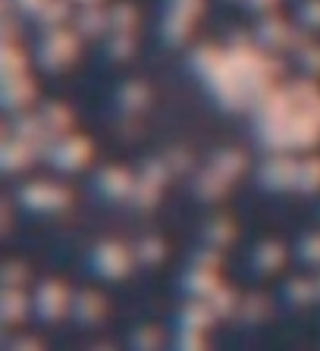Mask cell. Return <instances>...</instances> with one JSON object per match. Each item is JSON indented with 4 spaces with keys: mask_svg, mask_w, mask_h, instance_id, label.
Listing matches in <instances>:
<instances>
[{
    "mask_svg": "<svg viewBox=\"0 0 320 351\" xmlns=\"http://www.w3.org/2000/svg\"><path fill=\"white\" fill-rule=\"evenodd\" d=\"M295 191L301 195H317L320 191V157L308 151V157L299 160V182H295Z\"/></svg>",
    "mask_w": 320,
    "mask_h": 351,
    "instance_id": "d6a6232c",
    "label": "cell"
},
{
    "mask_svg": "<svg viewBox=\"0 0 320 351\" xmlns=\"http://www.w3.org/2000/svg\"><path fill=\"white\" fill-rule=\"evenodd\" d=\"M207 304H211V311L217 314V320H226V317H236V314H239L242 298L236 295V289H229V285L220 282L217 289L207 295Z\"/></svg>",
    "mask_w": 320,
    "mask_h": 351,
    "instance_id": "f546056e",
    "label": "cell"
},
{
    "mask_svg": "<svg viewBox=\"0 0 320 351\" xmlns=\"http://www.w3.org/2000/svg\"><path fill=\"white\" fill-rule=\"evenodd\" d=\"M173 342L182 351H198V348H207V332H201V329H176Z\"/></svg>",
    "mask_w": 320,
    "mask_h": 351,
    "instance_id": "b9f144b4",
    "label": "cell"
},
{
    "mask_svg": "<svg viewBox=\"0 0 320 351\" xmlns=\"http://www.w3.org/2000/svg\"><path fill=\"white\" fill-rule=\"evenodd\" d=\"M286 245L283 241H261V245H255V251L248 254V263H251V270L258 273V276H270V273H277L283 270V263H286Z\"/></svg>",
    "mask_w": 320,
    "mask_h": 351,
    "instance_id": "5bb4252c",
    "label": "cell"
},
{
    "mask_svg": "<svg viewBox=\"0 0 320 351\" xmlns=\"http://www.w3.org/2000/svg\"><path fill=\"white\" fill-rule=\"evenodd\" d=\"M311 113H314V119H317V123H320V97H317V101H314V107H311Z\"/></svg>",
    "mask_w": 320,
    "mask_h": 351,
    "instance_id": "816d5d0a",
    "label": "cell"
},
{
    "mask_svg": "<svg viewBox=\"0 0 320 351\" xmlns=\"http://www.w3.org/2000/svg\"><path fill=\"white\" fill-rule=\"evenodd\" d=\"M29 282V270L22 261H10L0 267V285H25Z\"/></svg>",
    "mask_w": 320,
    "mask_h": 351,
    "instance_id": "7bdbcfd3",
    "label": "cell"
},
{
    "mask_svg": "<svg viewBox=\"0 0 320 351\" xmlns=\"http://www.w3.org/2000/svg\"><path fill=\"white\" fill-rule=\"evenodd\" d=\"M73 29L82 38H101L110 32V7L104 3H91V7H79L73 16Z\"/></svg>",
    "mask_w": 320,
    "mask_h": 351,
    "instance_id": "9a60e30c",
    "label": "cell"
},
{
    "mask_svg": "<svg viewBox=\"0 0 320 351\" xmlns=\"http://www.w3.org/2000/svg\"><path fill=\"white\" fill-rule=\"evenodd\" d=\"M255 179H258V185L267 191H295V182H299V160L292 157V151H273V154H267V160L258 167Z\"/></svg>",
    "mask_w": 320,
    "mask_h": 351,
    "instance_id": "277c9868",
    "label": "cell"
},
{
    "mask_svg": "<svg viewBox=\"0 0 320 351\" xmlns=\"http://www.w3.org/2000/svg\"><path fill=\"white\" fill-rule=\"evenodd\" d=\"M73 3H79V0H73Z\"/></svg>",
    "mask_w": 320,
    "mask_h": 351,
    "instance_id": "11a10c76",
    "label": "cell"
},
{
    "mask_svg": "<svg viewBox=\"0 0 320 351\" xmlns=\"http://www.w3.org/2000/svg\"><path fill=\"white\" fill-rule=\"evenodd\" d=\"M148 104H151V88H148L145 82L132 79L117 88V107L123 110V113H141Z\"/></svg>",
    "mask_w": 320,
    "mask_h": 351,
    "instance_id": "44dd1931",
    "label": "cell"
},
{
    "mask_svg": "<svg viewBox=\"0 0 320 351\" xmlns=\"http://www.w3.org/2000/svg\"><path fill=\"white\" fill-rule=\"evenodd\" d=\"M79 32L73 29H54V32H44L41 44H38L35 51V60L41 69H47V73H60V69H66V66L73 63L76 57H79Z\"/></svg>",
    "mask_w": 320,
    "mask_h": 351,
    "instance_id": "3957f363",
    "label": "cell"
},
{
    "mask_svg": "<svg viewBox=\"0 0 320 351\" xmlns=\"http://www.w3.org/2000/svg\"><path fill=\"white\" fill-rule=\"evenodd\" d=\"M25 73H29V53L19 47V41H0V82Z\"/></svg>",
    "mask_w": 320,
    "mask_h": 351,
    "instance_id": "7402d4cb",
    "label": "cell"
},
{
    "mask_svg": "<svg viewBox=\"0 0 320 351\" xmlns=\"http://www.w3.org/2000/svg\"><path fill=\"white\" fill-rule=\"evenodd\" d=\"M32 307V295L25 292V285H0V320L3 326H19L29 317Z\"/></svg>",
    "mask_w": 320,
    "mask_h": 351,
    "instance_id": "7c38bea8",
    "label": "cell"
},
{
    "mask_svg": "<svg viewBox=\"0 0 320 351\" xmlns=\"http://www.w3.org/2000/svg\"><path fill=\"white\" fill-rule=\"evenodd\" d=\"M201 241L204 245H214V248H226L236 241V223L229 217H214L204 223L201 229Z\"/></svg>",
    "mask_w": 320,
    "mask_h": 351,
    "instance_id": "4316f807",
    "label": "cell"
},
{
    "mask_svg": "<svg viewBox=\"0 0 320 351\" xmlns=\"http://www.w3.org/2000/svg\"><path fill=\"white\" fill-rule=\"evenodd\" d=\"M129 345L132 348H139V351H154V348L163 345V336H160L157 329H151V326H139L135 332H132Z\"/></svg>",
    "mask_w": 320,
    "mask_h": 351,
    "instance_id": "60d3db41",
    "label": "cell"
},
{
    "mask_svg": "<svg viewBox=\"0 0 320 351\" xmlns=\"http://www.w3.org/2000/svg\"><path fill=\"white\" fill-rule=\"evenodd\" d=\"M226 189H229V182H226L211 163H207V169L195 173V179H192V191H195V197L198 201H207V204H211V201H220V197L226 195Z\"/></svg>",
    "mask_w": 320,
    "mask_h": 351,
    "instance_id": "d6986e66",
    "label": "cell"
},
{
    "mask_svg": "<svg viewBox=\"0 0 320 351\" xmlns=\"http://www.w3.org/2000/svg\"><path fill=\"white\" fill-rule=\"evenodd\" d=\"M192 32H195V19H192V16H182V13L167 10V16H163V22H160V38H163L170 47L185 44L192 38Z\"/></svg>",
    "mask_w": 320,
    "mask_h": 351,
    "instance_id": "cb8c5ba5",
    "label": "cell"
},
{
    "mask_svg": "<svg viewBox=\"0 0 320 351\" xmlns=\"http://www.w3.org/2000/svg\"><path fill=\"white\" fill-rule=\"evenodd\" d=\"M239 3H242V0H239Z\"/></svg>",
    "mask_w": 320,
    "mask_h": 351,
    "instance_id": "9f6ffc18",
    "label": "cell"
},
{
    "mask_svg": "<svg viewBox=\"0 0 320 351\" xmlns=\"http://www.w3.org/2000/svg\"><path fill=\"white\" fill-rule=\"evenodd\" d=\"M107 314V301H104V295L91 292V289H85V292H76L73 295V307H69V317H73L76 323H82V326H95L101 317Z\"/></svg>",
    "mask_w": 320,
    "mask_h": 351,
    "instance_id": "2e32d148",
    "label": "cell"
},
{
    "mask_svg": "<svg viewBox=\"0 0 320 351\" xmlns=\"http://www.w3.org/2000/svg\"><path fill=\"white\" fill-rule=\"evenodd\" d=\"M214 323H217V314L211 311L207 298H192L189 304H182L179 326H176V329H201V332H207Z\"/></svg>",
    "mask_w": 320,
    "mask_h": 351,
    "instance_id": "ac0fdd59",
    "label": "cell"
},
{
    "mask_svg": "<svg viewBox=\"0 0 320 351\" xmlns=\"http://www.w3.org/2000/svg\"><path fill=\"white\" fill-rule=\"evenodd\" d=\"M317 289H320V276H317Z\"/></svg>",
    "mask_w": 320,
    "mask_h": 351,
    "instance_id": "db71d44e",
    "label": "cell"
},
{
    "mask_svg": "<svg viewBox=\"0 0 320 351\" xmlns=\"http://www.w3.org/2000/svg\"><path fill=\"white\" fill-rule=\"evenodd\" d=\"M163 157H167V163H170V169H173V176L192 173V154L185 151V147H170Z\"/></svg>",
    "mask_w": 320,
    "mask_h": 351,
    "instance_id": "ee69618b",
    "label": "cell"
},
{
    "mask_svg": "<svg viewBox=\"0 0 320 351\" xmlns=\"http://www.w3.org/2000/svg\"><path fill=\"white\" fill-rule=\"evenodd\" d=\"M38 113H41V119H44V129L51 132V138H54V135H66V132L73 129V123H76L73 110L66 107V104H60V101L41 104V107H38Z\"/></svg>",
    "mask_w": 320,
    "mask_h": 351,
    "instance_id": "d4e9b609",
    "label": "cell"
},
{
    "mask_svg": "<svg viewBox=\"0 0 320 351\" xmlns=\"http://www.w3.org/2000/svg\"><path fill=\"white\" fill-rule=\"evenodd\" d=\"M3 348H13V351H38L41 348V339L35 336H3Z\"/></svg>",
    "mask_w": 320,
    "mask_h": 351,
    "instance_id": "c3c4849f",
    "label": "cell"
},
{
    "mask_svg": "<svg viewBox=\"0 0 320 351\" xmlns=\"http://www.w3.org/2000/svg\"><path fill=\"white\" fill-rule=\"evenodd\" d=\"M211 167L217 169L220 176H223L226 182L233 185L236 179H242V176H245L248 157H245V151H236V147H223V151H217V154L211 157Z\"/></svg>",
    "mask_w": 320,
    "mask_h": 351,
    "instance_id": "603a6c76",
    "label": "cell"
},
{
    "mask_svg": "<svg viewBox=\"0 0 320 351\" xmlns=\"http://www.w3.org/2000/svg\"><path fill=\"white\" fill-rule=\"evenodd\" d=\"M73 0H47L41 7V13L35 16V22L41 25V32H54V29H63L73 22V10H69Z\"/></svg>",
    "mask_w": 320,
    "mask_h": 351,
    "instance_id": "484cf974",
    "label": "cell"
},
{
    "mask_svg": "<svg viewBox=\"0 0 320 351\" xmlns=\"http://www.w3.org/2000/svg\"><path fill=\"white\" fill-rule=\"evenodd\" d=\"M167 10H173V13H182V16H192V19H198V16L204 13V0H167Z\"/></svg>",
    "mask_w": 320,
    "mask_h": 351,
    "instance_id": "7dc6e473",
    "label": "cell"
},
{
    "mask_svg": "<svg viewBox=\"0 0 320 351\" xmlns=\"http://www.w3.org/2000/svg\"><path fill=\"white\" fill-rule=\"evenodd\" d=\"M132 263H135L132 248L119 245V241H101V245H95V251H91V270L101 279H110V282L129 276Z\"/></svg>",
    "mask_w": 320,
    "mask_h": 351,
    "instance_id": "8992f818",
    "label": "cell"
},
{
    "mask_svg": "<svg viewBox=\"0 0 320 351\" xmlns=\"http://www.w3.org/2000/svg\"><path fill=\"white\" fill-rule=\"evenodd\" d=\"M135 179H139V173H129L123 167H101L95 173V191L101 197H107V201H113V204H119V201L129 204Z\"/></svg>",
    "mask_w": 320,
    "mask_h": 351,
    "instance_id": "52a82bcc",
    "label": "cell"
},
{
    "mask_svg": "<svg viewBox=\"0 0 320 351\" xmlns=\"http://www.w3.org/2000/svg\"><path fill=\"white\" fill-rule=\"evenodd\" d=\"M16 204L32 213H60L73 204V191L51 179H32L16 191Z\"/></svg>",
    "mask_w": 320,
    "mask_h": 351,
    "instance_id": "7a4b0ae2",
    "label": "cell"
},
{
    "mask_svg": "<svg viewBox=\"0 0 320 351\" xmlns=\"http://www.w3.org/2000/svg\"><path fill=\"white\" fill-rule=\"evenodd\" d=\"M44 3H47V0H16V10L22 13V19H25V16H32V19H35V16L41 13Z\"/></svg>",
    "mask_w": 320,
    "mask_h": 351,
    "instance_id": "f907efd6",
    "label": "cell"
},
{
    "mask_svg": "<svg viewBox=\"0 0 320 351\" xmlns=\"http://www.w3.org/2000/svg\"><path fill=\"white\" fill-rule=\"evenodd\" d=\"M35 160H41V151L35 145L16 138L10 132L0 135V169L3 173H22V169L32 167Z\"/></svg>",
    "mask_w": 320,
    "mask_h": 351,
    "instance_id": "9c48e42d",
    "label": "cell"
},
{
    "mask_svg": "<svg viewBox=\"0 0 320 351\" xmlns=\"http://www.w3.org/2000/svg\"><path fill=\"white\" fill-rule=\"evenodd\" d=\"M179 285L189 298H207V295L220 285V276H217V270H207V267H195V263H192L189 270L182 273Z\"/></svg>",
    "mask_w": 320,
    "mask_h": 351,
    "instance_id": "e0dca14e",
    "label": "cell"
},
{
    "mask_svg": "<svg viewBox=\"0 0 320 351\" xmlns=\"http://www.w3.org/2000/svg\"><path fill=\"white\" fill-rule=\"evenodd\" d=\"M38 97V85L25 75H16V79H3L0 82V107L7 113H19V110H29Z\"/></svg>",
    "mask_w": 320,
    "mask_h": 351,
    "instance_id": "8fae6325",
    "label": "cell"
},
{
    "mask_svg": "<svg viewBox=\"0 0 320 351\" xmlns=\"http://www.w3.org/2000/svg\"><path fill=\"white\" fill-rule=\"evenodd\" d=\"M283 301L289 307H308L314 301H320V289H317V279H308V276H292L286 279L283 285Z\"/></svg>",
    "mask_w": 320,
    "mask_h": 351,
    "instance_id": "ffe728a7",
    "label": "cell"
},
{
    "mask_svg": "<svg viewBox=\"0 0 320 351\" xmlns=\"http://www.w3.org/2000/svg\"><path fill=\"white\" fill-rule=\"evenodd\" d=\"M160 185L148 182V179H135V189H132V197H129V207H135V210H151V207H157L160 201Z\"/></svg>",
    "mask_w": 320,
    "mask_h": 351,
    "instance_id": "e575fe53",
    "label": "cell"
},
{
    "mask_svg": "<svg viewBox=\"0 0 320 351\" xmlns=\"http://www.w3.org/2000/svg\"><path fill=\"white\" fill-rule=\"evenodd\" d=\"M19 16L22 13H0V41H19Z\"/></svg>",
    "mask_w": 320,
    "mask_h": 351,
    "instance_id": "bcb514c9",
    "label": "cell"
},
{
    "mask_svg": "<svg viewBox=\"0 0 320 351\" xmlns=\"http://www.w3.org/2000/svg\"><path fill=\"white\" fill-rule=\"evenodd\" d=\"M292 32H295V25L292 22H286L283 16H261V22L255 25V41L261 51L267 53H279V51H289L292 44Z\"/></svg>",
    "mask_w": 320,
    "mask_h": 351,
    "instance_id": "ba28073f",
    "label": "cell"
},
{
    "mask_svg": "<svg viewBox=\"0 0 320 351\" xmlns=\"http://www.w3.org/2000/svg\"><path fill=\"white\" fill-rule=\"evenodd\" d=\"M3 132H10V135H16V138L35 145L41 154H44V147H47V141H51V132L44 129V119H41L38 110L35 113H32V110H19V113H13L10 123L3 125Z\"/></svg>",
    "mask_w": 320,
    "mask_h": 351,
    "instance_id": "30bf717a",
    "label": "cell"
},
{
    "mask_svg": "<svg viewBox=\"0 0 320 351\" xmlns=\"http://www.w3.org/2000/svg\"><path fill=\"white\" fill-rule=\"evenodd\" d=\"M139 176H141V179H148V182H154V185H160V189H163V185L173 179V169H170L167 157L160 154V157H148V160L141 163Z\"/></svg>",
    "mask_w": 320,
    "mask_h": 351,
    "instance_id": "d590c367",
    "label": "cell"
},
{
    "mask_svg": "<svg viewBox=\"0 0 320 351\" xmlns=\"http://www.w3.org/2000/svg\"><path fill=\"white\" fill-rule=\"evenodd\" d=\"M32 307H35L38 320L57 323L69 314V307H73V292H69L60 279H44L35 292H32Z\"/></svg>",
    "mask_w": 320,
    "mask_h": 351,
    "instance_id": "5b68a950",
    "label": "cell"
},
{
    "mask_svg": "<svg viewBox=\"0 0 320 351\" xmlns=\"http://www.w3.org/2000/svg\"><path fill=\"white\" fill-rule=\"evenodd\" d=\"M220 60H223V47H217V44H211V41L195 44L192 53H189V66H192V73H195L198 79H204Z\"/></svg>",
    "mask_w": 320,
    "mask_h": 351,
    "instance_id": "83f0119b",
    "label": "cell"
},
{
    "mask_svg": "<svg viewBox=\"0 0 320 351\" xmlns=\"http://www.w3.org/2000/svg\"><path fill=\"white\" fill-rule=\"evenodd\" d=\"M289 97H292V104L299 110H311L314 107V101L320 97V85L314 82V75H301V79H295V82H289Z\"/></svg>",
    "mask_w": 320,
    "mask_h": 351,
    "instance_id": "836d02e7",
    "label": "cell"
},
{
    "mask_svg": "<svg viewBox=\"0 0 320 351\" xmlns=\"http://www.w3.org/2000/svg\"><path fill=\"white\" fill-rule=\"evenodd\" d=\"M242 3H245V10H251V13H261V16L273 13V10L279 7V0H242Z\"/></svg>",
    "mask_w": 320,
    "mask_h": 351,
    "instance_id": "681fc988",
    "label": "cell"
},
{
    "mask_svg": "<svg viewBox=\"0 0 320 351\" xmlns=\"http://www.w3.org/2000/svg\"><path fill=\"white\" fill-rule=\"evenodd\" d=\"M135 53V32H107L104 38V57L119 63Z\"/></svg>",
    "mask_w": 320,
    "mask_h": 351,
    "instance_id": "4dcf8cb0",
    "label": "cell"
},
{
    "mask_svg": "<svg viewBox=\"0 0 320 351\" xmlns=\"http://www.w3.org/2000/svg\"><path fill=\"white\" fill-rule=\"evenodd\" d=\"M139 25V10L132 3H113L110 7V32H135Z\"/></svg>",
    "mask_w": 320,
    "mask_h": 351,
    "instance_id": "8d00e7d4",
    "label": "cell"
},
{
    "mask_svg": "<svg viewBox=\"0 0 320 351\" xmlns=\"http://www.w3.org/2000/svg\"><path fill=\"white\" fill-rule=\"evenodd\" d=\"M295 25H301L308 32H320V0H299Z\"/></svg>",
    "mask_w": 320,
    "mask_h": 351,
    "instance_id": "ab89813d",
    "label": "cell"
},
{
    "mask_svg": "<svg viewBox=\"0 0 320 351\" xmlns=\"http://www.w3.org/2000/svg\"><path fill=\"white\" fill-rule=\"evenodd\" d=\"M295 63H299V69L305 75H314V79L320 75V44L314 41V38L305 44V47L295 51Z\"/></svg>",
    "mask_w": 320,
    "mask_h": 351,
    "instance_id": "f35d334b",
    "label": "cell"
},
{
    "mask_svg": "<svg viewBox=\"0 0 320 351\" xmlns=\"http://www.w3.org/2000/svg\"><path fill=\"white\" fill-rule=\"evenodd\" d=\"M91 3H104V0H79V7H91Z\"/></svg>",
    "mask_w": 320,
    "mask_h": 351,
    "instance_id": "f5cc1de1",
    "label": "cell"
},
{
    "mask_svg": "<svg viewBox=\"0 0 320 351\" xmlns=\"http://www.w3.org/2000/svg\"><path fill=\"white\" fill-rule=\"evenodd\" d=\"M295 257L308 267H320V232H305L295 241Z\"/></svg>",
    "mask_w": 320,
    "mask_h": 351,
    "instance_id": "74e56055",
    "label": "cell"
},
{
    "mask_svg": "<svg viewBox=\"0 0 320 351\" xmlns=\"http://www.w3.org/2000/svg\"><path fill=\"white\" fill-rule=\"evenodd\" d=\"M320 141V123L311 110H295L289 119V145L292 151H314Z\"/></svg>",
    "mask_w": 320,
    "mask_h": 351,
    "instance_id": "4fadbf2b",
    "label": "cell"
},
{
    "mask_svg": "<svg viewBox=\"0 0 320 351\" xmlns=\"http://www.w3.org/2000/svg\"><path fill=\"white\" fill-rule=\"evenodd\" d=\"M91 154H95V147H91V141L85 135L66 132V135H54L47 141L41 160H47L57 173H79V169H85L91 163Z\"/></svg>",
    "mask_w": 320,
    "mask_h": 351,
    "instance_id": "6da1fadb",
    "label": "cell"
},
{
    "mask_svg": "<svg viewBox=\"0 0 320 351\" xmlns=\"http://www.w3.org/2000/svg\"><path fill=\"white\" fill-rule=\"evenodd\" d=\"M220 251L223 248H214V245H204V248H198L195 254H192V263L195 267H207V270H220Z\"/></svg>",
    "mask_w": 320,
    "mask_h": 351,
    "instance_id": "f6af8a7d",
    "label": "cell"
},
{
    "mask_svg": "<svg viewBox=\"0 0 320 351\" xmlns=\"http://www.w3.org/2000/svg\"><path fill=\"white\" fill-rule=\"evenodd\" d=\"M267 314H270V298L261 292H255V295H245V298H242L239 314L236 317H239L245 326H258V323L267 320Z\"/></svg>",
    "mask_w": 320,
    "mask_h": 351,
    "instance_id": "1f68e13d",
    "label": "cell"
},
{
    "mask_svg": "<svg viewBox=\"0 0 320 351\" xmlns=\"http://www.w3.org/2000/svg\"><path fill=\"white\" fill-rule=\"evenodd\" d=\"M132 254H135V263H145V267H154L167 257V241L160 235H141L135 245H132Z\"/></svg>",
    "mask_w": 320,
    "mask_h": 351,
    "instance_id": "f1b7e54d",
    "label": "cell"
}]
</instances>
